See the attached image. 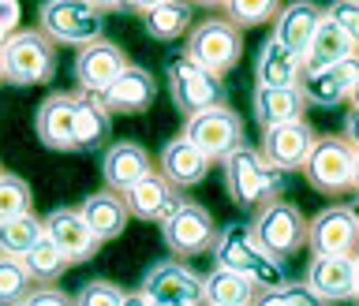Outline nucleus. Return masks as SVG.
I'll return each mask as SVG.
<instances>
[{"mask_svg":"<svg viewBox=\"0 0 359 306\" xmlns=\"http://www.w3.org/2000/svg\"><path fill=\"white\" fill-rule=\"evenodd\" d=\"M139 291L150 299V306H210L206 302V280L187 262H176V258L154 262L146 269Z\"/></svg>","mask_w":359,"mask_h":306,"instance_id":"6e6552de","label":"nucleus"},{"mask_svg":"<svg viewBox=\"0 0 359 306\" xmlns=\"http://www.w3.org/2000/svg\"><path fill=\"white\" fill-rule=\"evenodd\" d=\"M184 56L202 71L224 78L243 56V30H236L229 19H202L187 30Z\"/></svg>","mask_w":359,"mask_h":306,"instance_id":"20e7f679","label":"nucleus"},{"mask_svg":"<svg viewBox=\"0 0 359 306\" xmlns=\"http://www.w3.org/2000/svg\"><path fill=\"white\" fill-rule=\"evenodd\" d=\"M299 172L318 195L341 198L355 183V150L341 139V134H318L307 165H303Z\"/></svg>","mask_w":359,"mask_h":306,"instance_id":"0eeeda50","label":"nucleus"},{"mask_svg":"<svg viewBox=\"0 0 359 306\" xmlns=\"http://www.w3.org/2000/svg\"><path fill=\"white\" fill-rule=\"evenodd\" d=\"M41 235H45V224L34 217V213L0 224V254L4 258H27Z\"/></svg>","mask_w":359,"mask_h":306,"instance_id":"2f4dec72","label":"nucleus"},{"mask_svg":"<svg viewBox=\"0 0 359 306\" xmlns=\"http://www.w3.org/2000/svg\"><path fill=\"white\" fill-rule=\"evenodd\" d=\"M352 190L359 195V153H355V183H352Z\"/></svg>","mask_w":359,"mask_h":306,"instance_id":"49530a36","label":"nucleus"},{"mask_svg":"<svg viewBox=\"0 0 359 306\" xmlns=\"http://www.w3.org/2000/svg\"><path fill=\"white\" fill-rule=\"evenodd\" d=\"M120 302H123V288L112 284V280H90L75 295V306H120Z\"/></svg>","mask_w":359,"mask_h":306,"instance_id":"e433bc0d","label":"nucleus"},{"mask_svg":"<svg viewBox=\"0 0 359 306\" xmlns=\"http://www.w3.org/2000/svg\"><path fill=\"white\" fill-rule=\"evenodd\" d=\"M325 15H330L337 27L355 41V49H359V0H337V4H330Z\"/></svg>","mask_w":359,"mask_h":306,"instance_id":"4c0bfd02","label":"nucleus"},{"mask_svg":"<svg viewBox=\"0 0 359 306\" xmlns=\"http://www.w3.org/2000/svg\"><path fill=\"white\" fill-rule=\"evenodd\" d=\"M359 56L355 41L348 38V34L337 27L330 15H322L318 30H314V38L307 45V53H303V71H322V67H333V64H344Z\"/></svg>","mask_w":359,"mask_h":306,"instance_id":"a878e982","label":"nucleus"},{"mask_svg":"<svg viewBox=\"0 0 359 306\" xmlns=\"http://www.w3.org/2000/svg\"><path fill=\"white\" fill-rule=\"evenodd\" d=\"M8 38H11V30H4V27H0V49L8 45Z\"/></svg>","mask_w":359,"mask_h":306,"instance_id":"a18cd8bd","label":"nucleus"},{"mask_svg":"<svg viewBox=\"0 0 359 306\" xmlns=\"http://www.w3.org/2000/svg\"><path fill=\"white\" fill-rule=\"evenodd\" d=\"M0 83H4V67H0Z\"/></svg>","mask_w":359,"mask_h":306,"instance_id":"09e8293b","label":"nucleus"},{"mask_svg":"<svg viewBox=\"0 0 359 306\" xmlns=\"http://www.w3.org/2000/svg\"><path fill=\"white\" fill-rule=\"evenodd\" d=\"M221 165H224V187H229V198L236 206H269L285 195V172L273 168L251 146H240Z\"/></svg>","mask_w":359,"mask_h":306,"instance_id":"f257e3e1","label":"nucleus"},{"mask_svg":"<svg viewBox=\"0 0 359 306\" xmlns=\"http://www.w3.org/2000/svg\"><path fill=\"white\" fill-rule=\"evenodd\" d=\"M307 246L314 258H355L359 228L348 206H330L307 221Z\"/></svg>","mask_w":359,"mask_h":306,"instance_id":"f8f14e48","label":"nucleus"},{"mask_svg":"<svg viewBox=\"0 0 359 306\" xmlns=\"http://www.w3.org/2000/svg\"><path fill=\"white\" fill-rule=\"evenodd\" d=\"M348 209H352V217H355V228H359V195H355V202H352Z\"/></svg>","mask_w":359,"mask_h":306,"instance_id":"c03bdc74","label":"nucleus"},{"mask_svg":"<svg viewBox=\"0 0 359 306\" xmlns=\"http://www.w3.org/2000/svg\"><path fill=\"white\" fill-rule=\"evenodd\" d=\"M180 202H184V198H180V190L168 183L157 168L123 195V206H128V213L135 221H154V224H165L180 209Z\"/></svg>","mask_w":359,"mask_h":306,"instance_id":"a211bd4d","label":"nucleus"},{"mask_svg":"<svg viewBox=\"0 0 359 306\" xmlns=\"http://www.w3.org/2000/svg\"><path fill=\"white\" fill-rule=\"evenodd\" d=\"M19 306H75V299L60 288H34Z\"/></svg>","mask_w":359,"mask_h":306,"instance_id":"58836bf2","label":"nucleus"},{"mask_svg":"<svg viewBox=\"0 0 359 306\" xmlns=\"http://www.w3.org/2000/svg\"><path fill=\"white\" fill-rule=\"evenodd\" d=\"M38 30L53 45H94L105 34V8L83 0H45L38 8Z\"/></svg>","mask_w":359,"mask_h":306,"instance_id":"7ed1b4c3","label":"nucleus"},{"mask_svg":"<svg viewBox=\"0 0 359 306\" xmlns=\"http://www.w3.org/2000/svg\"><path fill=\"white\" fill-rule=\"evenodd\" d=\"M30 206H34V195H30L27 179H19V176H11V172L0 176V224L34 213Z\"/></svg>","mask_w":359,"mask_h":306,"instance_id":"f704fd0d","label":"nucleus"},{"mask_svg":"<svg viewBox=\"0 0 359 306\" xmlns=\"http://www.w3.org/2000/svg\"><path fill=\"white\" fill-rule=\"evenodd\" d=\"M120 306H150V299H146L142 291L135 288V291H123V302H120Z\"/></svg>","mask_w":359,"mask_h":306,"instance_id":"79ce46f5","label":"nucleus"},{"mask_svg":"<svg viewBox=\"0 0 359 306\" xmlns=\"http://www.w3.org/2000/svg\"><path fill=\"white\" fill-rule=\"evenodd\" d=\"M303 284L318 302H352L359 299L355 258H311Z\"/></svg>","mask_w":359,"mask_h":306,"instance_id":"4468645a","label":"nucleus"},{"mask_svg":"<svg viewBox=\"0 0 359 306\" xmlns=\"http://www.w3.org/2000/svg\"><path fill=\"white\" fill-rule=\"evenodd\" d=\"M34 131L49 150L75 153V94H49L34 112Z\"/></svg>","mask_w":359,"mask_h":306,"instance_id":"aec40b11","label":"nucleus"},{"mask_svg":"<svg viewBox=\"0 0 359 306\" xmlns=\"http://www.w3.org/2000/svg\"><path fill=\"white\" fill-rule=\"evenodd\" d=\"M202 280H206V302L210 306H255L258 291H262L251 277L229 273V269H217V265Z\"/></svg>","mask_w":359,"mask_h":306,"instance_id":"c85d7f7f","label":"nucleus"},{"mask_svg":"<svg viewBox=\"0 0 359 306\" xmlns=\"http://www.w3.org/2000/svg\"><path fill=\"white\" fill-rule=\"evenodd\" d=\"M79 217L86 221V228L94 232L101 243H109V239H120V235H123L131 213H128V206H123L120 195H112V190H94V195L83 198Z\"/></svg>","mask_w":359,"mask_h":306,"instance_id":"393cba45","label":"nucleus"},{"mask_svg":"<svg viewBox=\"0 0 359 306\" xmlns=\"http://www.w3.org/2000/svg\"><path fill=\"white\" fill-rule=\"evenodd\" d=\"M255 306H322V302L307 291V284H288V280H285L280 288L258 291Z\"/></svg>","mask_w":359,"mask_h":306,"instance_id":"c9c22d12","label":"nucleus"},{"mask_svg":"<svg viewBox=\"0 0 359 306\" xmlns=\"http://www.w3.org/2000/svg\"><path fill=\"white\" fill-rule=\"evenodd\" d=\"M314 127L307 120H296V123H285V127H273V131H262V146L258 153L266 157L273 168L280 172H296V168L307 165V157L314 150Z\"/></svg>","mask_w":359,"mask_h":306,"instance_id":"2eb2a0df","label":"nucleus"},{"mask_svg":"<svg viewBox=\"0 0 359 306\" xmlns=\"http://www.w3.org/2000/svg\"><path fill=\"white\" fill-rule=\"evenodd\" d=\"M150 172H154L150 153H146L139 142H128V139L112 142L105 150V157H101V179H105V190H112V195H120V198Z\"/></svg>","mask_w":359,"mask_h":306,"instance_id":"6ab92c4d","label":"nucleus"},{"mask_svg":"<svg viewBox=\"0 0 359 306\" xmlns=\"http://www.w3.org/2000/svg\"><path fill=\"white\" fill-rule=\"evenodd\" d=\"M22 265H27V273L30 280L38 288H53V284H60V277L67 273V262H64V254L56 251V243L49 239V235H41L38 243H34V251L22 258Z\"/></svg>","mask_w":359,"mask_h":306,"instance_id":"7c9ffc66","label":"nucleus"},{"mask_svg":"<svg viewBox=\"0 0 359 306\" xmlns=\"http://www.w3.org/2000/svg\"><path fill=\"white\" fill-rule=\"evenodd\" d=\"M0 176H4V168H0Z\"/></svg>","mask_w":359,"mask_h":306,"instance_id":"8fccbe9b","label":"nucleus"},{"mask_svg":"<svg viewBox=\"0 0 359 306\" xmlns=\"http://www.w3.org/2000/svg\"><path fill=\"white\" fill-rule=\"evenodd\" d=\"M299 78H303V56L288 53L273 38H266L255 60V86L258 90H296Z\"/></svg>","mask_w":359,"mask_h":306,"instance_id":"b1692460","label":"nucleus"},{"mask_svg":"<svg viewBox=\"0 0 359 306\" xmlns=\"http://www.w3.org/2000/svg\"><path fill=\"white\" fill-rule=\"evenodd\" d=\"M184 139L206 157V161H224L229 153H236L243 142V120L236 109H210L202 116H191L184 123Z\"/></svg>","mask_w":359,"mask_h":306,"instance_id":"9d476101","label":"nucleus"},{"mask_svg":"<svg viewBox=\"0 0 359 306\" xmlns=\"http://www.w3.org/2000/svg\"><path fill=\"white\" fill-rule=\"evenodd\" d=\"M41 224H45V235L56 243V251L64 254L67 265L90 262V258L97 254L101 239L86 228V221L79 217V209H64V206H60V209H53Z\"/></svg>","mask_w":359,"mask_h":306,"instance_id":"f3484780","label":"nucleus"},{"mask_svg":"<svg viewBox=\"0 0 359 306\" xmlns=\"http://www.w3.org/2000/svg\"><path fill=\"white\" fill-rule=\"evenodd\" d=\"M19 15H22V8L15 4V0H0V27L15 34L19 30Z\"/></svg>","mask_w":359,"mask_h":306,"instance_id":"ea45409f","label":"nucleus"},{"mask_svg":"<svg viewBox=\"0 0 359 306\" xmlns=\"http://www.w3.org/2000/svg\"><path fill=\"white\" fill-rule=\"evenodd\" d=\"M213 265L229 269V273H240V277H251L262 291L285 284L280 262H273V258L255 243L251 228H240V224H229V228L217 232V239H213Z\"/></svg>","mask_w":359,"mask_h":306,"instance_id":"f03ea898","label":"nucleus"},{"mask_svg":"<svg viewBox=\"0 0 359 306\" xmlns=\"http://www.w3.org/2000/svg\"><path fill=\"white\" fill-rule=\"evenodd\" d=\"M355 280H359V254H355Z\"/></svg>","mask_w":359,"mask_h":306,"instance_id":"de8ad7c7","label":"nucleus"},{"mask_svg":"<svg viewBox=\"0 0 359 306\" xmlns=\"http://www.w3.org/2000/svg\"><path fill=\"white\" fill-rule=\"evenodd\" d=\"M210 165L195 146H191L184 134H176V139H168L161 146V153H157V172H161L168 183L176 190H187V187H198L202 179L210 176Z\"/></svg>","mask_w":359,"mask_h":306,"instance_id":"4be33fe9","label":"nucleus"},{"mask_svg":"<svg viewBox=\"0 0 359 306\" xmlns=\"http://www.w3.org/2000/svg\"><path fill=\"white\" fill-rule=\"evenodd\" d=\"M325 11L318 4H311V0H296V4H285L277 11L273 27H269V38H273L277 45H285L288 53L303 56L307 53V45L314 38V30H318Z\"/></svg>","mask_w":359,"mask_h":306,"instance_id":"5701e85b","label":"nucleus"},{"mask_svg":"<svg viewBox=\"0 0 359 306\" xmlns=\"http://www.w3.org/2000/svg\"><path fill=\"white\" fill-rule=\"evenodd\" d=\"M341 139H344L348 146H352L355 153H359V109H352V112L344 116V131H341Z\"/></svg>","mask_w":359,"mask_h":306,"instance_id":"a19ab883","label":"nucleus"},{"mask_svg":"<svg viewBox=\"0 0 359 306\" xmlns=\"http://www.w3.org/2000/svg\"><path fill=\"white\" fill-rule=\"evenodd\" d=\"M348 101H352V109H359V78H355V90H352V97H348Z\"/></svg>","mask_w":359,"mask_h":306,"instance_id":"37998d69","label":"nucleus"},{"mask_svg":"<svg viewBox=\"0 0 359 306\" xmlns=\"http://www.w3.org/2000/svg\"><path fill=\"white\" fill-rule=\"evenodd\" d=\"M251 235L273 262L285 265L288 258L299 254V246H307V217L299 213V206H292L285 198L269 202L251 221Z\"/></svg>","mask_w":359,"mask_h":306,"instance_id":"423d86ee","label":"nucleus"},{"mask_svg":"<svg viewBox=\"0 0 359 306\" xmlns=\"http://www.w3.org/2000/svg\"><path fill=\"white\" fill-rule=\"evenodd\" d=\"M38 288L22 265V258H4L0 254V306H19L30 291Z\"/></svg>","mask_w":359,"mask_h":306,"instance_id":"72a5a7b5","label":"nucleus"},{"mask_svg":"<svg viewBox=\"0 0 359 306\" xmlns=\"http://www.w3.org/2000/svg\"><path fill=\"white\" fill-rule=\"evenodd\" d=\"M221 11L236 30H247V27H266V22L273 27L280 4H273V0H229V4H221Z\"/></svg>","mask_w":359,"mask_h":306,"instance_id":"473e14b6","label":"nucleus"},{"mask_svg":"<svg viewBox=\"0 0 359 306\" xmlns=\"http://www.w3.org/2000/svg\"><path fill=\"white\" fill-rule=\"evenodd\" d=\"M251 109H255L258 127H262V131H273V127H285V123L303 120L307 101H303L299 86H296V90H258V86H255Z\"/></svg>","mask_w":359,"mask_h":306,"instance_id":"bb28decb","label":"nucleus"},{"mask_svg":"<svg viewBox=\"0 0 359 306\" xmlns=\"http://www.w3.org/2000/svg\"><path fill=\"white\" fill-rule=\"evenodd\" d=\"M109 112L97 97H86L75 90V153L101 150L109 139Z\"/></svg>","mask_w":359,"mask_h":306,"instance_id":"cd10ccee","label":"nucleus"},{"mask_svg":"<svg viewBox=\"0 0 359 306\" xmlns=\"http://www.w3.org/2000/svg\"><path fill=\"white\" fill-rule=\"evenodd\" d=\"M168 94H172V105L184 112V116H202L210 109H224V83L217 75L202 71L180 56V60L168 64Z\"/></svg>","mask_w":359,"mask_h":306,"instance_id":"1a4fd4ad","label":"nucleus"},{"mask_svg":"<svg viewBox=\"0 0 359 306\" xmlns=\"http://www.w3.org/2000/svg\"><path fill=\"white\" fill-rule=\"evenodd\" d=\"M146 34L154 41H176L180 34H187L191 27V8L176 4V0H154V4H139Z\"/></svg>","mask_w":359,"mask_h":306,"instance_id":"c756f323","label":"nucleus"},{"mask_svg":"<svg viewBox=\"0 0 359 306\" xmlns=\"http://www.w3.org/2000/svg\"><path fill=\"white\" fill-rule=\"evenodd\" d=\"M0 67L11 86H41L56 75V45L41 30H15L0 49Z\"/></svg>","mask_w":359,"mask_h":306,"instance_id":"39448f33","label":"nucleus"},{"mask_svg":"<svg viewBox=\"0 0 359 306\" xmlns=\"http://www.w3.org/2000/svg\"><path fill=\"white\" fill-rule=\"evenodd\" d=\"M161 239L168 246V254L176 258V262H184V258H198L213 251V239H217V228H213V217L206 206H198V202H180V209L161 224Z\"/></svg>","mask_w":359,"mask_h":306,"instance_id":"9b49d317","label":"nucleus"},{"mask_svg":"<svg viewBox=\"0 0 359 306\" xmlns=\"http://www.w3.org/2000/svg\"><path fill=\"white\" fill-rule=\"evenodd\" d=\"M131 67L128 53L112 41H94V45H83L75 56V78H79V94L86 97H101L105 90L116 83V78Z\"/></svg>","mask_w":359,"mask_h":306,"instance_id":"ddd939ff","label":"nucleus"},{"mask_svg":"<svg viewBox=\"0 0 359 306\" xmlns=\"http://www.w3.org/2000/svg\"><path fill=\"white\" fill-rule=\"evenodd\" d=\"M154 97H157L154 75L146 71V67L131 64L128 71H123V75H120L116 83H112L97 101L105 105L109 116H112V112H120V116H139V112H146V109L154 105Z\"/></svg>","mask_w":359,"mask_h":306,"instance_id":"412c9836","label":"nucleus"},{"mask_svg":"<svg viewBox=\"0 0 359 306\" xmlns=\"http://www.w3.org/2000/svg\"><path fill=\"white\" fill-rule=\"evenodd\" d=\"M355 78H359V56H352L344 64H333V67H322V71H303L299 94L314 109H337L352 97Z\"/></svg>","mask_w":359,"mask_h":306,"instance_id":"dca6fc26","label":"nucleus"}]
</instances>
